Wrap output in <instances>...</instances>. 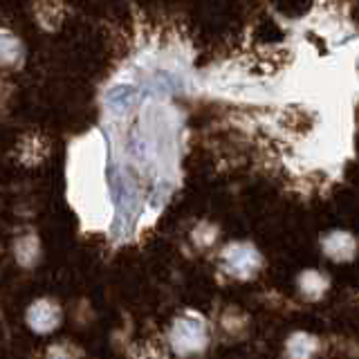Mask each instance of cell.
<instances>
[{
	"instance_id": "6da1fadb",
	"label": "cell",
	"mask_w": 359,
	"mask_h": 359,
	"mask_svg": "<svg viewBox=\"0 0 359 359\" xmlns=\"http://www.w3.org/2000/svg\"><path fill=\"white\" fill-rule=\"evenodd\" d=\"M224 263H227L229 272L236 276H252L258 267H261V256L250 245L236 243L231 247H227L222 254Z\"/></svg>"
},
{
	"instance_id": "7a4b0ae2",
	"label": "cell",
	"mask_w": 359,
	"mask_h": 359,
	"mask_svg": "<svg viewBox=\"0 0 359 359\" xmlns=\"http://www.w3.org/2000/svg\"><path fill=\"white\" fill-rule=\"evenodd\" d=\"M27 321L36 332H50L61 323V310L52 301H39L29 308Z\"/></svg>"
},
{
	"instance_id": "3957f363",
	"label": "cell",
	"mask_w": 359,
	"mask_h": 359,
	"mask_svg": "<svg viewBox=\"0 0 359 359\" xmlns=\"http://www.w3.org/2000/svg\"><path fill=\"white\" fill-rule=\"evenodd\" d=\"M205 339H207V332H205V325H202L200 321L196 319H182L175 323L173 328V341L175 346L180 348V351H187V348H191V351H196V348L205 346Z\"/></svg>"
},
{
	"instance_id": "277c9868",
	"label": "cell",
	"mask_w": 359,
	"mask_h": 359,
	"mask_svg": "<svg viewBox=\"0 0 359 359\" xmlns=\"http://www.w3.org/2000/svg\"><path fill=\"white\" fill-rule=\"evenodd\" d=\"M323 250L334 261H351L357 252V243L348 231H332L330 236H325Z\"/></svg>"
},
{
	"instance_id": "5b68a950",
	"label": "cell",
	"mask_w": 359,
	"mask_h": 359,
	"mask_svg": "<svg viewBox=\"0 0 359 359\" xmlns=\"http://www.w3.org/2000/svg\"><path fill=\"white\" fill-rule=\"evenodd\" d=\"M137 90L133 86H117L108 93V106L115 112H128L130 108L137 106Z\"/></svg>"
},
{
	"instance_id": "8992f818",
	"label": "cell",
	"mask_w": 359,
	"mask_h": 359,
	"mask_svg": "<svg viewBox=\"0 0 359 359\" xmlns=\"http://www.w3.org/2000/svg\"><path fill=\"white\" fill-rule=\"evenodd\" d=\"M325 287H328V278L321 276L319 272H312L310 269V272H306L301 276V290H303V294L310 297V299L321 297L325 292Z\"/></svg>"
}]
</instances>
